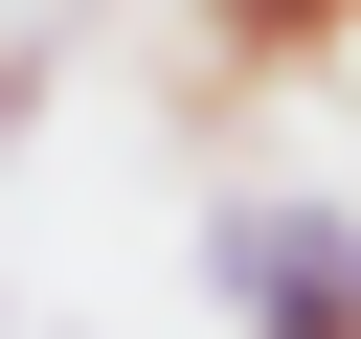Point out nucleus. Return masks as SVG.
Wrapping results in <instances>:
<instances>
[{"label": "nucleus", "mask_w": 361, "mask_h": 339, "mask_svg": "<svg viewBox=\"0 0 361 339\" xmlns=\"http://www.w3.org/2000/svg\"><path fill=\"white\" fill-rule=\"evenodd\" d=\"M180 23H203V90H293L361 45V0H180Z\"/></svg>", "instance_id": "obj_2"}, {"label": "nucleus", "mask_w": 361, "mask_h": 339, "mask_svg": "<svg viewBox=\"0 0 361 339\" xmlns=\"http://www.w3.org/2000/svg\"><path fill=\"white\" fill-rule=\"evenodd\" d=\"M203 271H226V316H248V339H361V203H316V181L203 203Z\"/></svg>", "instance_id": "obj_1"}]
</instances>
